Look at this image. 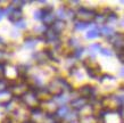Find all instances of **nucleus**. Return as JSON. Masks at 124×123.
<instances>
[{"instance_id":"nucleus-1","label":"nucleus","mask_w":124,"mask_h":123,"mask_svg":"<svg viewBox=\"0 0 124 123\" xmlns=\"http://www.w3.org/2000/svg\"><path fill=\"white\" fill-rule=\"evenodd\" d=\"M97 34H98V32L96 30H93V31H90V32L88 33V35H86V37H88V38H96V37H97Z\"/></svg>"}]
</instances>
